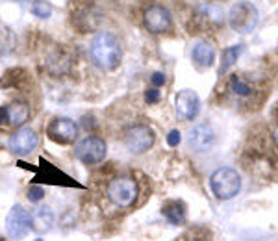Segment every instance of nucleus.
I'll use <instances>...</instances> for the list:
<instances>
[{
	"label": "nucleus",
	"mask_w": 278,
	"mask_h": 241,
	"mask_svg": "<svg viewBox=\"0 0 278 241\" xmlns=\"http://www.w3.org/2000/svg\"><path fill=\"white\" fill-rule=\"evenodd\" d=\"M211 191L215 193L217 198L228 200V198L236 197L241 189V176L238 174V171L230 167H221L217 169L210 178Z\"/></svg>",
	"instance_id": "obj_2"
},
{
	"label": "nucleus",
	"mask_w": 278,
	"mask_h": 241,
	"mask_svg": "<svg viewBox=\"0 0 278 241\" xmlns=\"http://www.w3.org/2000/svg\"><path fill=\"white\" fill-rule=\"evenodd\" d=\"M228 23L238 34H249L258 24V10L250 2H238L230 10Z\"/></svg>",
	"instance_id": "obj_3"
},
{
	"label": "nucleus",
	"mask_w": 278,
	"mask_h": 241,
	"mask_svg": "<svg viewBox=\"0 0 278 241\" xmlns=\"http://www.w3.org/2000/svg\"><path fill=\"white\" fill-rule=\"evenodd\" d=\"M0 125H8V108L0 106Z\"/></svg>",
	"instance_id": "obj_24"
},
{
	"label": "nucleus",
	"mask_w": 278,
	"mask_h": 241,
	"mask_svg": "<svg viewBox=\"0 0 278 241\" xmlns=\"http://www.w3.org/2000/svg\"><path fill=\"white\" fill-rule=\"evenodd\" d=\"M37 145H39V135L34 128H30V126H25V128H20L17 130L13 135L10 137V150L13 154L17 156H26L30 152H34L37 149Z\"/></svg>",
	"instance_id": "obj_8"
},
{
	"label": "nucleus",
	"mask_w": 278,
	"mask_h": 241,
	"mask_svg": "<svg viewBox=\"0 0 278 241\" xmlns=\"http://www.w3.org/2000/svg\"><path fill=\"white\" fill-rule=\"evenodd\" d=\"M193 59L200 67H210L215 59V50L208 41H200L197 47L193 48Z\"/></svg>",
	"instance_id": "obj_15"
},
{
	"label": "nucleus",
	"mask_w": 278,
	"mask_h": 241,
	"mask_svg": "<svg viewBox=\"0 0 278 241\" xmlns=\"http://www.w3.org/2000/svg\"><path fill=\"white\" fill-rule=\"evenodd\" d=\"M34 241H45V239H34Z\"/></svg>",
	"instance_id": "obj_26"
},
{
	"label": "nucleus",
	"mask_w": 278,
	"mask_h": 241,
	"mask_svg": "<svg viewBox=\"0 0 278 241\" xmlns=\"http://www.w3.org/2000/svg\"><path fill=\"white\" fill-rule=\"evenodd\" d=\"M8 108V125L23 126L30 119V106L26 102H13Z\"/></svg>",
	"instance_id": "obj_13"
},
{
	"label": "nucleus",
	"mask_w": 278,
	"mask_h": 241,
	"mask_svg": "<svg viewBox=\"0 0 278 241\" xmlns=\"http://www.w3.org/2000/svg\"><path fill=\"white\" fill-rule=\"evenodd\" d=\"M108 197L115 206L128 208L136 203L137 198V184L130 176H119L112 180L108 186Z\"/></svg>",
	"instance_id": "obj_4"
},
{
	"label": "nucleus",
	"mask_w": 278,
	"mask_h": 241,
	"mask_svg": "<svg viewBox=\"0 0 278 241\" xmlns=\"http://www.w3.org/2000/svg\"><path fill=\"white\" fill-rule=\"evenodd\" d=\"M145 101L148 102V104H152V102H158V101H160V91H158L156 87H151V89H146Z\"/></svg>",
	"instance_id": "obj_22"
},
{
	"label": "nucleus",
	"mask_w": 278,
	"mask_h": 241,
	"mask_svg": "<svg viewBox=\"0 0 278 241\" xmlns=\"http://www.w3.org/2000/svg\"><path fill=\"white\" fill-rule=\"evenodd\" d=\"M74 154L85 165L100 164L106 158V141L102 137H97V135H88L76 145Z\"/></svg>",
	"instance_id": "obj_5"
},
{
	"label": "nucleus",
	"mask_w": 278,
	"mask_h": 241,
	"mask_svg": "<svg viewBox=\"0 0 278 241\" xmlns=\"http://www.w3.org/2000/svg\"><path fill=\"white\" fill-rule=\"evenodd\" d=\"M43 197H45V189L41 188V186H30V188H28L30 203H39Z\"/></svg>",
	"instance_id": "obj_20"
},
{
	"label": "nucleus",
	"mask_w": 278,
	"mask_h": 241,
	"mask_svg": "<svg viewBox=\"0 0 278 241\" xmlns=\"http://www.w3.org/2000/svg\"><path fill=\"white\" fill-rule=\"evenodd\" d=\"M273 139H274V143H276V147H278V128L273 132Z\"/></svg>",
	"instance_id": "obj_25"
},
{
	"label": "nucleus",
	"mask_w": 278,
	"mask_h": 241,
	"mask_svg": "<svg viewBox=\"0 0 278 241\" xmlns=\"http://www.w3.org/2000/svg\"><path fill=\"white\" fill-rule=\"evenodd\" d=\"M32 13H34L35 17H39V19H49L50 15H52V6H50V2H47V0H34Z\"/></svg>",
	"instance_id": "obj_18"
},
{
	"label": "nucleus",
	"mask_w": 278,
	"mask_h": 241,
	"mask_svg": "<svg viewBox=\"0 0 278 241\" xmlns=\"http://www.w3.org/2000/svg\"><path fill=\"white\" fill-rule=\"evenodd\" d=\"M180 141H182V134L178 130H171L167 134V145H169V147H178Z\"/></svg>",
	"instance_id": "obj_21"
},
{
	"label": "nucleus",
	"mask_w": 278,
	"mask_h": 241,
	"mask_svg": "<svg viewBox=\"0 0 278 241\" xmlns=\"http://www.w3.org/2000/svg\"><path fill=\"white\" fill-rule=\"evenodd\" d=\"M230 89L236 93V95H239V96H245V95H249L252 89H250V86L249 84H245L241 78L236 74V76H232V80H230Z\"/></svg>",
	"instance_id": "obj_19"
},
{
	"label": "nucleus",
	"mask_w": 278,
	"mask_h": 241,
	"mask_svg": "<svg viewBox=\"0 0 278 241\" xmlns=\"http://www.w3.org/2000/svg\"><path fill=\"white\" fill-rule=\"evenodd\" d=\"M47 135L49 139L59 145L74 143L78 137V126L71 119H54L49 126H47Z\"/></svg>",
	"instance_id": "obj_9"
},
{
	"label": "nucleus",
	"mask_w": 278,
	"mask_h": 241,
	"mask_svg": "<svg viewBox=\"0 0 278 241\" xmlns=\"http://www.w3.org/2000/svg\"><path fill=\"white\" fill-rule=\"evenodd\" d=\"M52 225H54V213L50 208H39V210L32 215V228H34L35 232H39V234L49 232L50 228H52Z\"/></svg>",
	"instance_id": "obj_14"
},
{
	"label": "nucleus",
	"mask_w": 278,
	"mask_h": 241,
	"mask_svg": "<svg viewBox=\"0 0 278 241\" xmlns=\"http://www.w3.org/2000/svg\"><path fill=\"white\" fill-rule=\"evenodd\" d=\"M151 82L154 87L163 86V84H165V74H163V72H154V74L151 76Z\"/></svg>",
	"instance_id": "obj_23"
},
{
	"label": "nucleus",
	"mask_w": 278,
	"mask_h": 241,
	"mask_svg": "<svg viewBox=\"0 0 278 241\" xmlns=\"http://www.w3.org/2000/svg\"><path fill=\"white\" fill-rule=\"evenodd\" d=\"M241 52H243V47H241V45H234V47H228L223 50V62H221V67H219L221 74H225V72L238 62Z\"/></svg>",
	"instance_id": "obj_17"
},
{
	"label": "nucleus",
	"mask_w": 278,
	"mask_h": 241,
	"mask_svg": "<svg viewBox=\"0 0 278 241\" xmlns=\"http://www.w3.org/2000/svg\"><path fill=\"white\" fill-rule=\"evenodd\" d=\"M89 56L93 63L102 71H113L121 63L122 48L119 39L110 32H100L89 45Z\"/></svg>",
	"instance_id": "obj_1"
},
{
	"label": "nucleus",
	"mask_w": 278,
	"mask_h": 241,
	"mask_svg": "<svg viewBox=\"0 0 278 241\" xmlns=\"http://www.w3.org/2000/svg\"><path fill=\"white\" fill-rule=\"evenodd\" d=\"M32 228V215L25 206L15 204L6 217V232L11 239H23Z\"/></svg>",
	"instance_id": "obj_6"
},
{
	"label": "nucleus",
	"mask_w": 278,
	"mask_h": 241,
	"mask_svg": "<svg viewBox=\"0 0 278 241\" xmlns=\"http://www.w3.org/2000/svg\"><path fill=\"white\" fill-rule=\"evenodd\" d=\"M161 213L167 217V221L171 223V225H182V223L185 221L184 206H182L180 203H176V200L167 203L165 206H163V210H161Z\"/></svg>",
	"instance_id": "obj_16"
},
{
	"label": "nucleus",
	"mask_w": 278,
	"mask_h": 241,
	"mask_svg": "<svg viewBox=\"0 0 278 241\" xmlns=\"http://www.w3.org/2000/svg\"><path fill=\"white\" fill-rule=\"evenodd\" d=\"M154 141H156L154 130L146 125L132 126V128L126 132V135H124V145H126V149L130 150V152H136V154L146 152V150L154 145Z\"/></svg>",
	"instance_id": "obj_7"
},
{
	"label": "nucleus",
	"mask_w": 278,
	"mask_h": 241,
	"mask_svg": "<svg viewBox=\"0 0 278 241\" xmlns=\"http://www.w3.org/2000/svg\"><path fill=\"white\" fill-rule=\"evenodd\" d=\"M171 13L163 6H151L145 11V26L152 34H163V32L171 28Z\"/></svg>",
	"instance_id": "obj_11"
},
{
	"label": "nucleus",
	"mask_w": 278,
	"mask_h": 241,
	"mask_svg": "<svg viewBox=\"0 0 278 241\" xmlns=\"http://www.w3.org/2000/svg\"><path fill=\"white\" fill-rule=\"evenodd\" d=\"M175 110L178 113L180 119L185 120H193L200 111V98L195 91L191 89H184L176 95L175 98Z\"/></svg>",
	"instance_id": "obj_10"
},
{
	"label": "nucleus",
	"mask_w": 278,
	"mask_h": 241,
	"mask_svg": "<svg viewBox=\"0 0 278 241\" xmlns=\"http://www.w3.org/2000/svg\"><path fill=\"white\" fill-rule=\"evenodd\" d=\"M189 145L197 152H208L215 145V132L210 125H199L189 132Z\"/></svg>",
	"instance_id": "obj_12"
}]
</instances>
